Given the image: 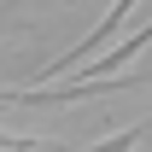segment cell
Instances as JSON below:
<instances>
[{
	"instance_id": "1",
	"label": "cell",
	"mask_w": 152,
	"mask_h": 152,
	"mask_svg": "<svg viewBox=\"0 0 152 152\" xmlns=\"http://www.w3.org/2000/svg\"><path fill=\"white\" fill-rule=\"evenodd\" d=\"M123 18H129V6L117 0V6H111V18H99L94 29H88V41H76V47H70L64 58H53V64L41 70V82H47V76H64V70H76V64H94V47H99V41H111V35H117V23H123Z\"/></svg>"
},
{
	"instance_id": "3",
	"label": "cell",
	"mask_w": 152,
	"mask_h": 152,
	"mask_svg": "<svg viewBox=\"0 0 152 152\" xmlns=\"http://www.w3.org/2000/svg\"><path fill=\"white\" fill-rule=\"evenodd\" d=\"M41 140H18V134H0V152H35Z\"/></svg>"
},
{
	"instance_id": "2",
	"label": "cell",
	"mask_w": 152,
	"mask_h": 152,
	"mask_svg": "<svg viewBox=\"0 0 152 152\" xmlns=\"http://www.w3.org/2000/svg\"><path fill=\"white\" fill-rule=\"evenodd\" d=\"M146 134H152V117H146V123H134V129H123L117 140H105V146H94V152H134Z\"/></svg>"
}]
</instances>
